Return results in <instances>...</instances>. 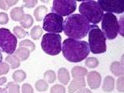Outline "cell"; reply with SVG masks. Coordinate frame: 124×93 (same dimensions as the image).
Masks as SVG:
<instances>
[{
	"instance_id": "cell-1",
	"label": "cell",
	"mask_w": 124,
	"mask_h": 93,
	"mask_svg": "<svg viewBox=\"0 0 124 93\" xmlns=\"http://www.w3.org/2000/svg\"><path fill=\"white\" fill-rule=\"evenodd\" d=\"M90 29L89 22L81 14H74L68 16L63 21L64 33L70 39L79 40L85 37Z\"/></svg>"
},
{
	"instance_id": "cell-2",
	"label": "cell",
	"mask_w": 124,
	"mask_h": 93,
	"mask_svg": "<svg viewBox=\"0 0 124 93\" xmlns=\"http://www.w3.org/2000/svg\"><path fill=\"white\" fill-rule=\"evenodd\" d=\"M62 51L63 56L70 62H80L89 55L90 50L86 41L68 38L63 41Z\"/></svg>"
},
{
	"instance_id": "cell-3",
	"label": "cell",
	"mask_w": 124,
	"mask_h": 93,
	"mask_svg": "<svg viewBox=\"0 0 124 93\" xmlns=\"http://www.w3.org/2000/svg\"><path fill=\"white\" fill-rule=\"evenodd\" d=\"M79 12L88 21L96 25L102 20L104 11L97 3V2L84 1L79 6Z\"/></svg>"
},
{
	"instance_id": "cell-4",
	"label": "cell",
	"mask_w": 124,
	"mask_h": 93,
	"mask_svg": "<svg viewBox=\"0 0 124 93\" xmlns=\"http://www.w3.org/2000/svg\"><path fill=\"white\" fill-rule=\"evenodd\" d=\"M106 37L100 28L96 25H90L89 33V47L93 54H102L107 50Z\"/></svg>"
},
{
	"instance_id": "cell-5",
	"label": "cell",
	"mask_w": 124,
	"mask_h": 93,
	"mask_svg": "<svg viewBox=\"0 0 124 93\" xmlns=\"http://www.w3.org/2000/svg\"><path fill=\"white\" fill-rule=\"evenodd\" d=\"M62 36L56 33H46L41 41V47L49 55H57L62 50Z\"/></svg>"
},
{
	"instance_id": "cell-6",
	"label": "cell",
	"mask_w": 124,
	"mask_h": 93,
	"mask_svg": "<svg viewBox=\"0 0 124 93\" xmlns=\"http://www.w3.org/2000/svg\"><path fill=\"white\" fill-rule=\"evenodd\" d=\"M116 15L110 13H106L102 17V30L106 39L114 40L119 33V24Z\"/></svg>"
},
{
	"instance_id": "cell-7",
	"label": "cell",
	"mask_w": 124,
	"mask_h": 93,
	"mask_svg": "<svg viewBox=\"0 0 124 93\" xmlns=\"http://www.w3.org/2000/svg\"><path fill=\"white\" fill-rule=\"evenodd\" d=\"M17 40L8 29H0V49L2 51L12 55L16 50Z\"/></svg>"
},
{
	"instance_id": "cell-8",
	"label": "cell",
	"mask_w": 124,
	"mask_h": 93,
	"mask_svg": "<svg viewBox=\"0 0 124 93\" xmlns=\"http://www.w3.org/2000/svg\"><path fill=\"white\" fill-rule=\"evenodd\" d=\"M63 17L55 13L47 14L44 18L43 29L51 33H60L63 31Z\"/></svg>"
},
{
	"instance_id": "cell-9",
	"label": "cell",
	"mask_w": 124,
	"mask_h": 93,
	"mask_svg": "<svg viewBox=\"0 0 124 93\" xmlns=\"http://www.w3.org/2000/svg\"><path fill=\"white\" fill-rule=\"evenodd\" d=\"M77 2L73 0H55L53 1V5L51 7V11L59 16H70L73 12L76 10Z\"/></svg>"
},
{
	"instance_id": "cell-10",
	"label": "cell",
	"mask_w": 124,
	"mask_h": 93,
	"mask_svg": "<svg viewBox=\"0 0 124 93\" xmlns=\"http://www.w3.org/2000/svg\"><path fill=\"white\" fill-rule=\"evenodd\" d=\"M97 3L101 7L103 11L112 14H123V2L116 1V0H99Z\"/></svg>"
},
{
	"instance_id": "cell-11",
	"label": "cell",
	"mask_w": 124,
	"mask_h": 93,
	"mask_svg": "<svg viewBox=\"0 0 124 93\" xmlns=\"http://www.w3.org/2000/svg\"><path fill=\"white\" fill-rule=\"evenodd\" d=\"M87 81L91 89L98 88L101 83V74L96 71H91L87 75Z\"/></svg>"
},
{
	"instance_id": "cell-12",
	"label": "cell",
	"mask_w": 124,
	"mask_h": 93,
	"mask_svg": "<svg viewBox=\"0 0 124 93\" xmlns=\"http://www.w3.org/2000/svg\"><path fill=\"white\" fill-rule=\"evenodd\" d=\"M85 86L86 83L84 77H82V78H74L68 87V92L69 93H74L78 89L85 88Z\"/></svg>"
},
{
	"instance_id": "cell-13",
	"label": "cell",
	"mask_w": 124,
	"mask_h": 93,
	"mask_svg": "<svg viewBox=\"0 0 124 93\" xmlns=\"http://www.w3.org/2000/svg\"><path fill=\"white\" fill-rule=\"evenodd\" d=\"M25 15L22 7H15L10 12V17L14 21H21L24 18Z\"/></svg>"
},
{
	"instance_id": "cell-14",
	"label": "cell",
	"mask_w": 124,
	"mask_h": 93,
	"mask_svg": "<svg viewBox=\"0 0 124 93\" xmlns=\"http://www.w3.org/2000/svg\"><path fill=\"white\" fill-rule=\"evenodd\" d=\"M58 78L62 84H63V85H67L70 80V77L68 70L65 68L59 69L58 71Z\"/></svg>"
},
{
	"instance_id": "cell-15",
	"label": "cell",
	"mask_w": 124,
	"mask_h": 93,
	"mask_svg": "<svg viewBox=\"0 0 124 93\" xmlns=\"http://www.w3.org/2000/svg\"><path fill=\"white\" fill-rule=\"evenodd\" d=\"M15 56H17L19 58L20 61H25L29 58L30 51L29 49L25 48V47H19L18 49H16L15 50Z\"/></svg>"
},
{
	"instance_id": "cell-16",
	"label": "cell",
	"mask_w": 124,
	"mask_h": 93,
	"mask_svg": "<svg viewBox=\"0 0 124 93\" xmlns=\"http://www.w3.org/2000/svg\"><path fill=\"white\" fill-rule=\"evenodd\" d=\"M71 74L74 78H82L88 74V70L81 66H74L71 70Z\"/></svg>"
},
{
	"instance_id": "cell-17",
	"label": "cell",
	"mask_w": 124,
	"mask_h": 93,
	"mask_svg": "<svg viewBox=\"0 0 124 93\" xmlns=\"http://www.w3.org/2000/svg\"><path fill=\"white\" fill-rule=\"evenodd\" d=\"M103 91L111 92L115 88V79L112 77L108 76L104 78V84H103Z\"/></svg>"
},
{
	"instance_id": "cell-18",
	"label": "cell",
	"mask_w": 124,
	"mask_h": 93,
	"mask_svg": "<svg viewBox=\"0 0 124 93\" xmlns=\"http://www.w3.org/2000/svg\"><path fill=\"white\" fill-rule=\"evenodd\" d=\"M111 72L115 76L119 77L123 75V64L119 63V62H114L111 64L110 66Z\"/></svg>"
},
{
	"instance_id": "cell-19",
	"label": "cell",
	"mask_w": 124,
	"mask_h": 93,
	"mask_svg": "<svg viewBox=\"0 0 124 93\" xmlns=\"http://www.w3.org/2000/svg\"><path fill=\"white\" fill-rule=\"evenodd\" d=\"M47 12V8L45 7V6L42 5V6H40V7H38L34 11V17L36 20H37V21H42L44 18V17L46 16Z\"/></svg>"
},
{
	"instance_id": "cell-20",
	"label": "cell",
	"mask_w": 124,
	"mask_h": 93,
	"mask_svg": "<svg viewBox=\"0 0 124 93\" xmlns=\"http://www.w3.org/2000/svg\"><path fill=\"white\" fill-rule=\"evenodd\" d=\"M6 62H8L10 63L11 65V68L12 69H17L20 66V60L19 58H17V56L15 55H9L6 58Z\"/></svg>"
},
{
	"instance_id": "cell-21",
	"label": "cell",
	"mask_w": 124,
	"mask_h": 93,
	"mask_svg": "<svg viewBox=\"0 0 124 93\" xmlns=\"http://www.w3.org/2000/svg\"><path fill=\"white\" fill-rule=\"evenodd\" d=\"M12 78L15 82H22L26 78V73L23 70H16L12 74Z\"/></svg>"
},
{
	"instance_id": "cell-22",
	"label": "cell",
	"mask_w": 124,
	"mask_h": 93,
	"mask_svg": "<svg viewBox=\"0 0 124 93\" xmlns=\"http://www.w3.org/2000/svg\"><path fill=\"white\" fill-rule=\"evenodd\" d=\"M42 33H43V30H42V28L40 26L37 25L34 26L32 29L31 32H30V36L31 37L35 40H37L40 38Z\"/></svg>"
},
{
	"instance_id": "cell-23",
	"label": "cell",
	"mask_w": 124,
	"mask_h": 93,
	"mask_svg": "<svg viewBox=\"0 0 124 93\" xmlns=\"http://www.w3.org/2000/svg\"><path fill=\"white\" fill-rule=\"evenodd\" d=\"M20 25H22L23 28L29 29L33 25V18L31 15L26 14L25 15L24 18L20 21Z\"/></svg>"
},
{
	"instance_id": "cell-24",
	"label": "cell",
	"mask_w": 124,
	"mask_h": 93,
	"mask_svg": "<svg viewBox=\"0 0 124 93\" xmlns=\"http://www.w3.org/2000/svg\"><path fill=\"white\" fill-rule=\"evenodd\" d=\"M19 47H25V48L29 49L30 52L34 51L36 49V46L35 43L32 42L29 40H22L19 43Z\"/></svg>"
},
{
	"instance_id": "cell-25",
	"label": "cell",
	"mask_w": 124,
	"mask_h": 93,
	"mask_svg": "<svg viewBox=\"0 0 124 93\" xmlns=\"http://www.w3.org/2000/svg\"><path fill=\"white\" fill-rule=\"evenodd\" d=\"M44 77L45 81H47L48 83H54L56 80V75L53 70L46 71L44 73Z\"/></svg>"
},
{
	"instance_id": "cell-26",
	"label": "cell",
	"mask_w": 124,
	"mask_h": 93,
	"mask_svg": "<svg viewBox=\"0 0 124 93\" xmlns=\"http://www.w3.org/2000/svg\"><path fill=\"white\" fill-rule=\"evenodd\" d=\"M6 90L8 91V93H20V86L14 82H9L6 87Z\"/></svg>"
},
{
	"instance_id": "cell-27",
	"label": "cell",
	"mask_w": 124,
	"mask_h": 93,
	"mask_svg": "<svg viewBox=\"0 0 124 93\" xmlns=\"http://www.w3.org/2000/svg\"><path fill=\"white\" fill-rule=\"evenodd\" d=\"M14 36L19 39H22L26 35H28V32L25 31V29H22L20 26H15L14 28Z\"/></svg>"
},
{
	"instance_id": "cell-28",
	"label": "cell",
	"mask_w": 124,
	"mask_h": 93,
	"mask_svg": "<svg viewBox=\"0 0 124 93\" xmlns=\"http://www.w3.org/2000/svg\"><path fill=\"white\" fill-rule=\"evenodd\" d=\"M85 65L88 68H96L99 65V61L97 58H94V57H90V58H88L85 61Z\"/></svg>"
},
{
	"instance_id": "cell-29",
	"label": "cell",
	"mask_w": 124,
	"mask_h": 93,
	"mask_svg": "<svg viewBox=\"0 0 124 93\" xmlns=\"http://www.w3.org/2000/svg\"><path fill=\"white\" fill-rule=\"evenodd\" d=\"M35 87L37 91L44 92V91H47L48 88V84L47 83V81H45L44 80H38V81H37Z\"/></svg>"
},
{
	"instance_id": "cell-30",
	"label": "cell",
	"mask_w": 124,
	"mask_h": 93,
	"mask_svg": "<svg viewBox=\"0 0 124 93\" xmlns=\"http://www.w3.org/2000/svg\"><path fill=\"white\" fill-rule=\"evenodd\" d=\"M17 3V1H0V8L2 10H7Z\"/></svg>"
},
{
	"instance_id": "cell-31",
	"label": "cell",
	"mask_w": 124,
	"mask_h": 93,
	"mask_svg": "<svg viewBox=\"0 0 124 93\" xmlns=\"http://www.w3.org/2000/svg\"><path fill=\"white\" fill-rule=\"evenodd\" d=\"M51 93H66V89L64 86L60 85H55L51 87Z\"/></svg>"
},
{
	"instance_id": "cell-32",
	"label": "cell",
	"mask_w": 124,
	"mask_h": 93,
	"mask_svg": "<svg viewBox=\"0 0 124 93\" xmlns=\"http://www.w3.org/2000/svg\"><path fill=\"white\" fill-rule=\"evenodd\" d=\"M10 70V65H8L7 62H1L0 63V76L8 73Z\"/></svg>"
},
{
	"instance_id": "cell-33",
	"label": "cell",
	"mask_w": 124,
	"mask_h": 93,
	"mask_svg": "<svg viewBox=\"0 0 124 93\" xmlns=\"http://www.w3.org/2000/svg\"><path fill=\"white\" fill-rule=\"evenodd\" d=\"M37 0H25L23 1V7H26V8H29V9H31L35 7L36 5L37 4Z\"/></svg>"
},
{
	"instance_id": "cell-34",
	"label": "cell",
	"mask_w": 124,
	"mask_h": 93,
	"mask_svg": "<svg viewBox=\"0 0 124 93\" xmlns=\"http://www.w3.org/2000/svg\"><path fill=\"white\" fill-rule=\"evenodd\" d=\"M22 93H33V88L29 84H24L22 87Z\"/></svg>"
},
{
	"instance_id": "cell-35",
	"label": "cell",
	"mask_w": 124,
	"mask_h": 93,
	"mask_svg": "<svg viewBox=\"0 0 124 93\" xmlns=\"http://www.w3.org/2000/svg\"><path fill=\"white\" fill-rule=\"evenodd\" d=\"M9 21V17L8 15L4 13V12H2L0 13V25H6L7 24Z\"/></svg>"
},
{
	"instance_id": "cell-36",
	"label": "cell",
	"mask_w": 124,
	"mask_h": 93,
	"mask_svg": "<svg viewBox=\"0 0 124 93\" xmlns=\"http://www.w3.org/2000/svg\"><path fill=\"white\" fill-rule=\"evenodd\" d=\"M117 89L119 92H123V76L119 77L117 80Z\"/></svg>"
},
{
	"instance_id": "cell-37",
	"label": "cell",
	"mask_w": 124,
	"mask_h": 93,
	"mask_svg": "<svg viewBox=\"0 0 124 93\" xmlns=\"http://www.w3.org/2000/svg\"><path fill=\"white\" fill-rule=\"evenodd\" d=\"M119 24V32L122 36H124L123 33V16H121L119 17V22H118Z\"/></svg>"
},
{
	"instance_id": "cell-38",
	"label": "cell",
	"mask_w": 124,
	"mask_h": 93,
	"mask_svg": "<svg viewBox=\"0 0 124 93\" xmlns=\"http://www.w3.org/2000/svg\"><path fill=\"white\" fill-rule=\"evenodd\" d=\"M77 93H92V92L90 91L89 89H88V88H81L80 89L79 91H78Z\"/></svg>"
},
{
	"instance_id": "cell-39",
	"label": "cell",
	"mask_w": 124,
	"mask_h": 93,
	"mask_svg": "<svg viewBox=\"0 0 124 93\" xmlns=\"http://www.w3.org/2000/svg\"><path fill=\"white\" fill-rule=\"evenodd\" d=\"M6 82H7V77H2L0 78V85H3V84H5Z\"/></svg>"
},
{
	"instance_id": "cell-40",
	"label": "cell",
	"mask_w": 124,
	"mask_h": 93,
	"mask_svg": "<svg viewBox=\"0 0 124 93\" xmlns=\"http://www.w3.org/2000/svg\"><path fill=\"white\" fill-rule=\"evenodd\" d=\"M0 93H7L6 88H0Z\"/></svg>"
},
{
	"instance_id": "cell-41",
	"label": "cell",
	"mask_w": 124,
	"mask_h": 93,
	"mask_svg": "<svg viewBox=\"0 0 124 93\" xmlns=\"http://www.w3.org/2000/svg\"><path fill=\"white\" fill-rule=\"evenodd\" d=\"M2 55L1 51H0V63L2 62Z\"/></svg>"
}]
</instances>
